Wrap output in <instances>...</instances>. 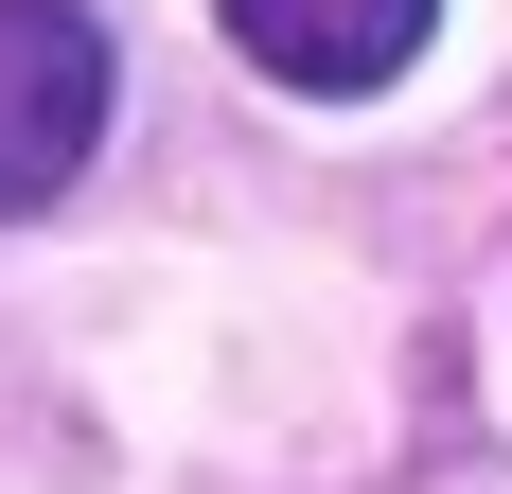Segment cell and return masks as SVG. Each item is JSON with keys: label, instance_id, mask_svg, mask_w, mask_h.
I'll use <instances>...</instances> for the list:
<instances>
[{"label": "cell", "instance_id": "obj_2", "mask_svg": "<svg viewBox=\"0 0 512 494\" xmlns=\"http://www.w3.org/2000/svg\"><path fill=\"white\" fill-rule=\"evenodd\" d=\"M212 18H230V53H248L265 89H318V106L389 89V71L442 36V0H212Z\"/></svg>", "mask_w": 512, "mask_h": 494}, {"label": "cell", "instance_id": "obj_1", "mask_svg": "<svg viewBox=\"0 0 512 494\" xmlns=\"http://www.w3.org/2000/svg\"><path fill=\"white\" fill-rule=\"evenodd\" d=\"M106 18L89 0H0V212H53L106 142Z\"/></svg>", "mask_w": 512, "mask_h": 494}]
</instances>
